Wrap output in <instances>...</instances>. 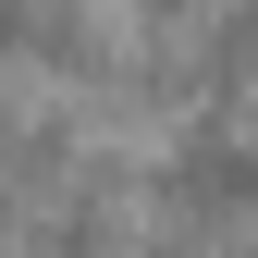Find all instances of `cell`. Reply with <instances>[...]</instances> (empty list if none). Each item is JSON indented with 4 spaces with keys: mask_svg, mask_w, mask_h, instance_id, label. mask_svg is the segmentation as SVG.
<instances>
[{
    "mask_svg": "<svg viewBox=\"0 0 258 258\" xmlns=\"http://www.w3.org/2000/svg\"><path fill=\"white\" fill-rule=\"evenodd\" d=\"M160 197H172V221H197V234H246L258 221V123H209L160 172Z\"/></svg>",
    "mask_w": 258,
    "mask_h": 258,
    "instance_id": "6da1fadb",
    "label": "cell"
},
{
    "mask_svg": "<svg viewBox=\"0 0 258 258\" xmlns=\"http://www.w3.org/2000/svg\"><path fill=\"white\" fill-rule=\"evenodd\" d=\"M197 74L209 86H258V0H221L197 25Z\"/></svg>",
    "mask_w": 258,
    "mask_h": 258,
    "instance_id": "7a4b0ae2",
    "label": "cell"
},
{
    "mask_svg": "<svg viewBox=\"0 0 258 258\" xmlns=\"http://www.w3.org/2000/svg\"><path fill=\"white\" fill-rule=\"evenodd\" d=\"M49 258H136V246H123L111 221H86V209H74V221H61V234H49Z\"/></svg>",
    "mask_w": 258,
    "mask_h": 258,
    "instance_id": "3957f363",
    "label": "cell"
},
{
    "mask_svg": "<svg viewBox=\"0 0 258 258\" xmlns=\"http://www.w3.org/2000/svg\"><path fill=\"white\" fill-rule=\"evenodd\" d=\"M209 13H221V0H148V25H172V37H197Z\"/></svg>",
    "mask_w": 258,
    "mask_h": 258,
    "instance_id": "277c9868",
    "label": "cell"
}]
</instances>
